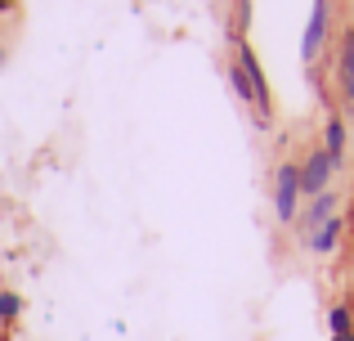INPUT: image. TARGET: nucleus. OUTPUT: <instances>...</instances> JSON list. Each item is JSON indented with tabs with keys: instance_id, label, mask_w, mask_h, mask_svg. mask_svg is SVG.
Instances as JSON below:
<instances>
[{
	"instance_id": "obj_1",
	"label": "nucleus",
	"mask_w": 354,
	"mask_h": 341,
	"mask_svg": "<svg viewBox=\"0 0 354 341\" xmlns=\"http://www.w3.org/2000/svg\"><path fill=\"white\" fill-rule=\"evenodd\" d=\"M296 198H301V167L296 162H283L274 175V211L278 225H292L296 220Z\"/></svg>"
},
{
	"instance_id": "obj_2",
	"label": "nucleus",
	"mask_w": 354,
	"mask_h": 341,
	"mask_svg": "<svg viewBox=\"0 0 354 341\" xmlns=\"http://www.w3.org/2000/svg\"><path fill=\"white\" fill-rule=\"evenodd\" d=\"M234 45H238V59L234 63L251 77V90H256V117H260V126H269V108H274V104H269V77H265V68L256 63V54H251V45L242 41V36H238Z\"/></svg>"
},
{
	"instance_id": "obj_3",
	"label": "nucleus",
	"mask_w": 354,
	"mask_h": 341,
	"mask_svg": "<svg viewBox=\"0 0 354 341\" xmlns=\"http://www.w3.org/2000/svg\"><path fill=\"white\" fill-rule=\"evenodd\" d=\"M328 175H332V158L323 149H314L310 158H305V167H301V193H310V198L328 193Z\"/></svg>"
},
{
	"instance_id": "obj_4",
	"label": "nucleus",
	"mask_w": 354,
	"mask_h": 341,
	"mask_svg": "<svg viewBox=\"0 0 354 341\" xmlns=\"http://www.w3.org/2000/svg\"><path fill=\"white\" fill-rule=\"evenodd\" d=\"M323 41H328V0H314V14H310V23H305L301 54H305V59H314V54L323 50Z\"/></svg>"
},
{
	"instance_id": "obj_5",
	"label": "nucleus",
	"mask_w": 354,
	"mask_h": 341,
	"mask_svg": "<svg viewBox=\"0 0 354 341\" xmlns=\"http://www.w3.org/2000/svg\"><path fill=\"white\" fill-rule=\"evenodd\" d=\"M346 225H350V220L332 211V216H328V220H323V225H319V229H314V234H310V247H314V252H319V256H328L332 247H337V238H341V229H346Z\"/></svg>"
},
{
	"instance_id": "obj_6",
	"label": "nucleus",
	"mask_w": 354,
	"mask_h": 341,
	"mask_svg": "<svg viewBox=\"0 0 354 341\" xmlns=\"http://www.w3.org/2000/svg\"><path fill=\"white\" fill-rule=\"evenodd\" d=\"M332 211H337V198H332V193H319V198H310V211L301 216V234H305V243H310V234L332 216Z\"/></svg>"
},
{
	"instance_id": "obj_7",
	"label": "nucleus",
	"mask_w": 354,
	"mask_h": 341,
	"mask_svg": "<svg viewBox=\"0 0 354 341\" xmlns=\"http://www.w3.org/2000/svg\"><path fill=\"white\" fill-rule=\"evenodd\" d=\"M323 153L332 158V167H341V158H346V122H341V113L328 117V131H323Z\"/></svg>"
},
{
	"instance_id": "obj_8",
	"label": "nucleus",
	"mask_w": 354,
	"mask_h": 341,
	"mask_svg": "<svg viewBox=\"0 0 354 341\" xmlns=\"http://www.w3.org/2000/svg\"><path fill=\"white\" fill-rule=\"evenodd\" d=\"M229 86H234V95L242 99V104H251V108H256V90H251V77L238 68V63H229Z\"/></svg>"
},
{
	"instance_id": "obj_9",
	"label": "nucleus",
	"mask_w": 354,
	"mask_h": 341,
	"mask_svg": "<svg viewBox=\"0 0 354 341\" xmlns=\"http://www.w3.org/2000/svg\"><path fill=\"white\" fill-rule=\"evenodd\" d=\"M23 315V297L18 292H0V324H14Z\"/></svg>"
},
{
	"instance_id": "obj_10",
	"label": "nucleus",
	"mask_w": 354,
	"mask_h": 341,
	"mask_svg": "<svg viewBox=\"0 0 354 341\" xmlns=\"http://www.w3.org/2000/svg\"><path fill=\"white\" fill-rule=\"evenodd\" d=\"M328 324H332V337H341V333H354V319H350V310H346V306H332Z\"/></svg>"
},
{
	"instance_id": "obj_11",
	"label": "nucleus",
	"mask_w": 354,
	"mask_h": 341,
	"mask_svg": "<svg viewBox=\"0 0 354 341\" xmlns=\"http://www.w3.org/2000/svg\"><path fill=\"white\" fill-rule=\"evenodd\" d=\"M332 341H354V333H341V337H332Z\"/></svg>"
},
{
	"instance_id": "obj_12",
	"label": "nucleus",
	"mask_w": 354,
	"mask_h": 341,
	"mask_svg": "<svg viewBox=\"0 0 354 341\" xmlns=\"http://www.w3.org/2000/svg\"><path fill=\"white\" fill-rule=\"evenodd\" d=\"M0 341H5V328H0Z\"/></svg>"
}]
</instances>
